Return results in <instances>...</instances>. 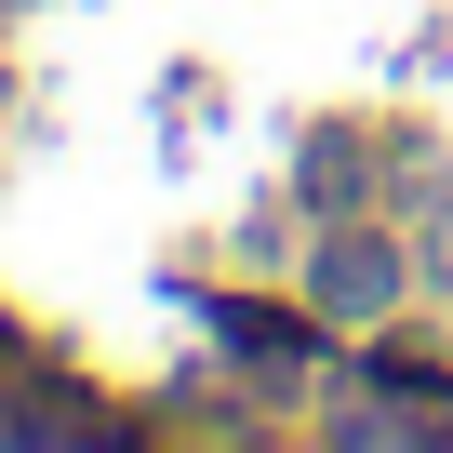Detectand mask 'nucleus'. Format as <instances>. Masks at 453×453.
<instances>
[{
	"label": "nucleus",
	"mask_w": 453,
	"mask_h": 453,
	"mask_svg": "<svg viewBox=\"0 0 453 453\" xmlns=\"http://www.w3.org/2000/svg\"><path fill=\"white\" fill-rule=\"evenodd\" d=\"M307 294H320V320H387L400 307V254L387 241H320V280Z\"/></svg>",
	"instance_id": "nucleus-1"
}]
</instances>
